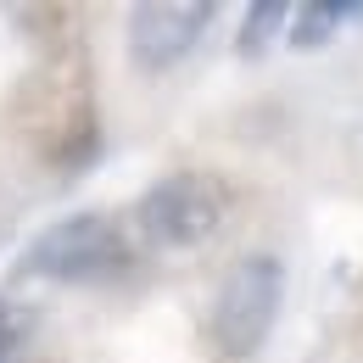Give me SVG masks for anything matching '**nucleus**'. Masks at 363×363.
<instances>
[{
	"instance_id": "1",
	"label": "nucleus",
	"mask_w": 363,
	"mask_h": 363,
	"mask_svg": "<svg viewBox=\"0 0 363 363\" xmlns=\"http://www.w3.org/2000/svg\"><path fill=\"white\" fill-rule=\"evenodd\" d=\"M129 235L112 213H67L28 240L23 274L50 285H112L118 274H129Z\"/></svg>"
},
{
	"instance_id": "2",
	"label": "nucleus",
	"mask_w": 363,
	"mask_h": 363,
	"mask_svg": "<svg viewBox=\"0 0 363 363\" xmlns=\"http://www.w3.org/2000/svg\"><path fill=\"white\" fill-rule=\"evenodd\" d=\"M285 308V263L274 252H246L235 257L218 279V296H213V347L224 358H252L263 352V341L279 324Z\"/></svg>"
},
{
	"instance_id": "3",
	"label": "nucleus",
	"mask_w": 363,
	"mask_h": 363,
	"mask_svg": "<svg viewBox=\"0 0 363 363\" xmlns=\"http://www.w3.org/2000/svg\"><path fill=\"white\" fill-rule=\"evenodd\" d=\"M135 218H140L151 246H162V252H196V246H207L224 229L229 184L218 174H207V168H174L157 184H145Z\"/></svg>"
},
{
	"instance_id": "4",
	"label": "nucleus",
	"mask_w": 363,
	"mask_h": 363,
	"mask_svg": "<svg viewBox=\"0 0 363 363\" xmlns=\"http://www.w3.org/2000/svg\"><path fill=\"white\" fill-rule=\"evenodd\" d=\"M213 0H145L129 11V62L140 73H168L213 28Z\"/></svg>"
},
{
	"instance_id": "5",
	"label": "nucleus",
	"mask_w": 363,
	"mask_h": 363,
	"mask_svg": "<svg viewBox=\"0 0 363 363\" xmlns=\"http://www.w3.org/2000/svg\"><path fill=\"white\" fill-rule=\"evenodd\" d=\"M358 17H363V0H308V6L291 11L285 40L296 50H318L341 34V23H358Z\"/></svg>"
},
{
	"instance_id": "6",
	"label": "nucleus",
	"mask_w": 363,
	"mask_h": 363,
	"mask_svg": "<svg viewBox=\"0 0 363 363\" xmlns=\"http://www.w3.org/2000/svg\"><path fill=\"white\" fill-rule=\"evenodd\" d=\"M285 23H291V6L285 0H257L246 17H240V34H235V50L252 62V56H263V50L285 34Z\"/></svg>"
},
{
	"instance_id": "7",
	"label": "nucleus",
	"mask_w": 363,
	"mask_h": 363,
	"mask_svg": "<svg viewBox=\"0 0 363 363\" xmlns=\"http://www.w3.org/2000/svg\"><path fill=\"white\" fill-rule=\"evenodd\" d=\"M17 347H23V318H17V308L0 296V363L17 358Z\"/></svg>"
}]
</instances>
